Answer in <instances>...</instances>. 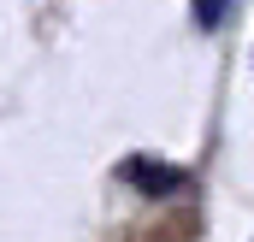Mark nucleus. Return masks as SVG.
I'll return each instance as SVG.
<instances>
[{
  "instance_id": "nucleus-1",
  "label": "nucleus",
  "mask_w": 254,
  "mask_h": 242,
  "mask_svg": "<svg viewBox=\"0 0 254 242\" xmlns=\"http://www.w3.org/2000/svg\"><path fill=\"white\" fill-rule=\"evenodd\" d=\"M119 178L130 189H142V195H178L190 172H178V166H160V160H125L119 166Z\"/></svg>"
},
{
  "instance_id": "nucleus-2",
  "label": "nucleus",
  "mask_w": 254,
  "mask_h": 242,
  "mask_svg": "<svg viewBox=\"0 0 254 242\" xmlns=\"http://www.w3.org/2000/svg\"><path fill=\"white\" fill-rule=\"evenodd\" d=\"M231 6H237V0H190V12H195V24H201V30H219Z\"/></svg>"
}]
</instances>
